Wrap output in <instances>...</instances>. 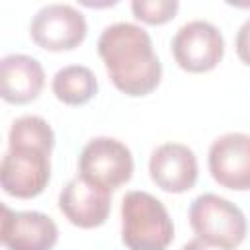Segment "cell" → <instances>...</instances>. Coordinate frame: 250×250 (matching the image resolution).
<instances>
[{"mask_svg":"<svg viewBox=\"0 0 250 250\" xmlns=\"http://www.w3.org/2000/svg\"><path fill=\"white\" fill-rule=\"evenodd\" d=\"M98 55L111 84L129 98H143L160 84V59L152 49L150 35L137 23L107 25L98 37Z\"/></svg>","mask_w":250,"mask_h":250,"instance_id":"1","label":"cell"},{"mask_svg":"<svg viewBox=\"0 0 250 250\" xmlns=\"http://www.w3.org/2000/svg\"><path fill=\"white\" fill-rule=\"evenodd\" d=\"M55 133L39 115L18 117L8 133V150L0 164L4 193L18 199L39 195L51 180V150Z\"/></svg>","mask_w":250,"mask_h":250,"instance_id":"2","label":"cell"},{"mask_svg":"<svg viewBox=\"0 0 250 250\" xmlns=\"http://www.w3.org/2000/svg\"><path fill=\"white\" fill-rule=\"evenodd\" d=\"M174 238V223L160 199L133 189L121 199V240L129 250H166Z\"/></svg>","mask_w":250,"mask_h":250,"instance_id":"3","label":"cell"},{"mask_svg":"<svg viewBox=\"0 0 250 250\" xmlns=\"http://www.w3.org/2000/svg\"><path fill=\"white\" fill-rule=\"evenodd\" d=\"M188 219L197 238L225 248H236L248 232L244 213L217 193L197 195L189 205Z\"/></svg>","mask_w":250,"mask_h":250,"instance_id":"4","label":"cell"},{"mask_svg":"<svg viewBox=\"0 0 250 250\" xmlns=\"http://www.w3.org/2000/svg\"><path fill=\"white\" fill-rule=\"evenodd\" d=\"M133 168L135 162L129 146L115 137L90 139L78 156V176L109 191L127 184Z\"/></svg>","mask_w":250,"mask_h":250,"instance_id":"5","label":"cell"},{"mask_svg":"<svg viewBox=\"0 0 250 250\" xmlns=\"http://www.w3.org/2000/svg\"><path fill=\"white\" fill-rule=\"evenodd\" d=\"M172 55L180 68L188 72H209L225 55V39L217 25L207 20L184 23L172 37Z\"/></svg>","mask_w":250,"mask_h":250,"instance_id":"6","label":"cell"},{"mask_svg":"<svg viewBox=\"0 0 250 250\" xmlns=\"http://www.w3.org/2000/svg\"><path fill=\"white\" fill-rule=\"evenodd\" d=\"M88 33L84 14L70 4H47L35 12L29 23L33 43L45 51H70Z\"/></svg>","mask_w":250,"mask_h":250,"instance_id":"7","label":"cell"},{"mask_svg":"<svg viewBox=\"0 0 250 250\" xmlns=\"http://www.w3.org/2000/svg\"><path fill=\"white\" fill-rule=\"evenodd\" d=\"M213 180L234 191L250 189V135L225 133L217 137L207 154Z\"/></svg>","mask_w":250,"mask_h":250,"instance_id":"8","label":"cell"},{"mask_svg":"<svg viewBox=\"0 0 250 250\" xmlns=\"http://www.w3.org/2000/svg\"><path fill=\"white\" fill-rule=\"evenodd\" d=\"M0 240L8 250H53L59 240V229L45 213L14 211L2 205Z\"/></svg>","mask_w":250,"mask_h":250,"instance_id":"9","label":"cell"},{"mask_svg":"<svg viewBox=\"0 0 250 250\" xmlns=\"http://www.w3.org/2000/svg\"><path fill=\"white\" fill-rule=\"evenodd\" d=\"M150 180L166 193H184L197 182V156L182 143L158 145L148 160Z\"/></svg>","mask_w":250,"mask_h":250,"instance_id":"10","label":"cell"},{"mask_svg":"<svg viewBox=\"0 0 250 250\" xmlns=\"http://www.w3.org/2000/svg\"><path fill=\"white\" fill-rule=\"evenodd\" d=\"M59 209L78 229L102 227L111 211V191L76 176L59 193Z\"/></svg>","mask_w":250,"mask_h":250,"instance_id":"11","label":"cell"},{"mask_svg":"<svg viewBox=\"0 0 250 250\" xmlns=\"http://www.w3.org/2000/svg\"><path fill=\"white\" fill-rule=\"evenodd\" d=\"M45 86L41 62L29 55L12 53L0 61V96L8 104H29Z\"/></svg>","mask_w":250,"mask_h":250,"instance_id":"12","label":"cell"},{"mask_svg":"<svg viewBox=\"0 0 250 250\" xmlns=\"http://www.w3.org/2000/svg\"><path fill=\"white\" fill-rule=\"evenodd\" d=\"M51 90L66 105H84L96 96L98 78L84 64H66L55 72Z\"/></svg>","mask_w":250,"mask_h":250,"instance_id":"13","label":"cell"},{"mask_svg":"<svg viewBox=\"0 0 250 250\" xmlns=\"http://www.w3.org/2000/svg\"><path fill=\"white\" fill-rule=\"evenodd\" d=\"M180 8L178 0H133L131 12L133 16L148 25H160L170 21Z\"/></svg>","mask_w":250,"mask_h":250,"instance_id":"14","label":"cell"},{"mask_svg":"<svg viewBox=\"0 0 250 250\" xmlns=\"http://www.w3.org/2000/svg\"><path fill=\"white\" fill-rule=\"evenodd\" d=\"M234 49L238 59L250 66V18L238 27L236 31V39H234Z\"/></svg>","mask_w":250,"mask_h":250,"instance_id":"15","label":"cell"},{"mask_svg":"<svg viewBox=\"0 0 250 250\" xmlns=\"http://www.w3.org/2000/svg\"><path fill=\"white\" fill-rule=\"evenodd\" d=\"M182 250H234V248H225V246H217V244H211V242H207V240H201V238H191V240H188L184 246H182Z\"/></svg>","mask_w":250,"mask_h":250,"instance_id":"16","label":"cell"}]
</instances>
